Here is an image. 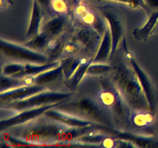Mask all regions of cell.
<instances>
[{
  "label": "cell",
  "instance_id": "1",
  "mask_svg": "<svg viewBox=\"0 0 158 148\" xmlns=\"http://www.w3.org/2000/svg\"><path fill=\"white\" fill-rule=\"evenodd\" d=\"M107 76L132 109L150 111L145 93L130 64L117 60Z\"/></svg>",
  "mask_w": 158,
  "mask_h": 148
},
{
  "label": "cell",
  "instance_id": "2",
  "mask_svg": "<svg viewBox=\"0 0 158 148\" xmlns=\"http://www.w3.org/2000/svg\"><path fill=\"white\" fill-rule=\"evenodd\" d=\"M68 126L43 113L33 120L16 126L12 134L29 141L34 146H59L60 138Z\"/></svg>",
  "mask_w": 158,
  "mask_h": 148
},
{
  "label": "cell",
  "instance_id": "3",
  "mask_svg": "<svg viewBox=\"0 0 158 148\" xmlns=\"http://www.w3.org/2000/svg\"><path fill=\"white\" fill-rule=\"evenodd\" d=\"M55 108L98 125L115 128L110 113L99 102L95 96L80 95L63 101Z\"/></svg>",
  "mask_w": 158,
  "mask_h": 148
},
{
  "label": "cell",
  "instance_id": "4",
  "mask_svg": "<svg viewBox=\"0 0 158 148\" xmlns=\"http://www.w3.org/2000/svg\"><path fill=\"white\" fill-rule=\"evenodd\" d=\"M94 96L110 113L117 128H129L132 109L108 76L100 79V88Z\"/></svg>",
  "mask_w": 158,
  "mask_h": 148
},
{
  "label": "cell",
  "instance_id": "5",
  "mask_svg": "<svg viewBox=\"0 0 158 148\" xmlns=\"http://www.w3.org/2000/svg\"><path fill=\"white\" fill-rule=\"evenodd\" d=\"M73 91L61 92V91H50L46 89L39 93L29 96L24 100L2 103V106L17 112L27 109L36 108L40 106L47 105L51 104L60 103L73 97Z\"/></svg>",
  "mask_w": 158,
  "mask_h": 148
},
{
  "label": "cell",
  "instance_id": "6",
  "mask_svg": "<svg viewBox=\"0 0 158 148\" xmlns=\"http://www.w3.org/2000/svg\"><path fill=\"white\" fill-rule=\"evenodd\" d=\"M0 49L2 55L14 62L41 64H46L49 61V57L46 54L31 49L25 44L21 45L12 43L3 38H1L0 40Z\"/></svg>",
  "mask_w": 158,
  "mask_h": 148
},
{
  "label": "cell",
  "instance_id": "7",
  "mask_svg": "<svg viewBox=\"0 0 158 148\" xmlns=\"http://www.w3.org/2000/svg\"><path fill=\"white\" fill-rule=\"evenodd\" d=\"M99 129L110 134L116 138L127 141L138 147H158V136L145 135L135 131H128L120 128L99 125Z\"/></svg>",
  "mask_w": 158,
  "mask_h": 148
},
{
  "label": "cell",
  "instance_id": "8",
  "mask_svg": "<svg viewBox=\"0 0 158 148\" xmlns=\"http://www.w3.org/2000/svg\"><path fill=\"white\" fill-rule=\"evenodd\" d=\"M101 16H103L106 19L108 27L110 30L111 36H112V53L111 58L115 54V51L120 43L121 39L124 38V24L123 20L118 11H116L114 7L110 6H102L98 7Z\"/></svg>",
  "mask_w": 158,
  "mask_h": 148
},
{
  "label": "cell",
  "instance_id": "9",
  "mask_svg": "<svg viewBox=\"0 0 158 148\" xmlns=\"http://www.w3.org/2000/svg\"><path fill=\"white\" fill-rule=\"evenodd\" d=\"M125 57L127 61L132 66L133 69L135 72L136 75L138 76L139 82L142 86V88H143L146 97H147V100H148L150 111L155 114L156 108H157L158 97L156 90L155 86H154L152 79L150 78V76H148V74L146 73V72L143 71L142 68L139 66V64L137 63L136 59H134V57L131 52H127L125 54Z\"/></svg>",
  "mask_w": 158,
  "mask_h": 148
},
{
  "label": "cell",
  "instance_id": "10",
  "mask_svg": "<svg viewBox=\"0 0 158 148\" xmlns=\"http://www.w3.org/2000/svg\"><path fill=\"white\" fill-rule=\"evenodd\" d=\"M60 103L51 104V105H47L40 106V107H36V108L27 109H23V110L17 111V113L9 116L8 118L1 119V121H0V130L2 132V131L7 130V128H13L16 126L22 125V124H24L26 123H28V122L33 120L37 117L42 115L49 109L57 107L58 105Z\"/></svg>",
  "mask_w": 158,
  "mask_h": 148
},
{
  "label": "cell",
  "instance_id": "11",
  "mask_svg": "<svg viewBox=\"0 0 158 148\" xmlns=\"http://www.w3.org/2000/svg\"><path fill=\"white\" fill-rule=\"evenodd\" d=\"M74 15L77 19L87 27L96 30L101 35H103L108 24L104 17H101L94 12L87 5L79 2L74 8Z\"/></svg>",
  "mask_w": 158,
  "mask_h": 148
},
{
  "label": "cell",
  "instance_id": "12",
  "mask_svg": "<svg viewBox=\"0 0 158 148\" xmlns=\"http://www.w3.org/2000/svg\"><path fill=\"white\" fill-rule=\"evenodd\" d=\"M101 35H102L91 27H81L77 31L75 39L78 41L88 53L92 54L94 52L96 53L98 49L101 40Z\"/></svg>",
  "mask_w": 158,
  "mask_h": 148
},
{
  "label": "cell",
  "instance_id": "13",
  "mask_svg": "<svg viewBox=\"0 0 158 148\" xmlns=\"http://www.w3.org/2000/svg\"><path fill=\"white\" fill-rule=\"evenodd\" d=\"M44 114L48 117L54 118L55 120L59 121L60 123H64L69 127H79V128H86L91 126H96L98 124L92 123L91 121L86 120L81 118L76 115L67 113L63 110H60L57 108L49 109L44 112Z\"/></svg>",
  "mask_w": 158,
  "mask_h": 148
},
{
  "label": "cell",
  "instance_id": "14",
  "mask_svg": "<svg viewBox=\"0 0 158 148\" xmlns=\"http://www.w3.org/2000/svg\"><path fill=\"white\" fill-rule=\"evenodd\" d=\"M47 86L40 85H31V86H22L17 88L11 89L8 91H3L0 94V100L2 103L11 102V101L24 100L35 94H37L42 91L46 90Z\"/></svg>",
  "mask_w": 158,
  "mask_h": 148
},
{
  "label": "cell",
  "instance_id": "15",
  "mask_svg": "<svg viewBox=\"0 0 158 148\" xmlns=\"http://www.w3.org/2000/svg\"><path fill=\"white\" fill-rule=\"evenodd\" d=\"M64 77L63 67L60 64L59 66L49 69L36 76H26L22 77L24 81L25 86H31V85H40V86H47V85L51 84L56 81L59 79Z\"/></svg>",
  "mask_w": 158,
  "mask_h": 148
},
{
  "label": "cell",
  "instance_id": "16",
  "mask_svg": "<svg viewBox=\"0 0 158 148\" xmlns=\"http://www.w3.org/2000/svg\"><path fill=\"white\" fill-rule=\"evenodd\" d=\"M112 53V36L110 30L107 26L106 31L101 36V40L97 51L92 58V62L95 63H106L110 59Z\"/></svg>",
  "mask_w": 158,
  "mask_h": 148
},
{
  "label": "cell",
  "instance_id": "17",
  "mask_svg": "<svg viewBox=\"0 0 158 148\" xmlns=\"http://www.w3.org/2000/svg\"><path fill=\"white\" fill-rule=\"evenodd\" d=\"M43 17L44 14L42 11L41 5L36 0H33L31 13L29 20V26L26 33V37L27 39H31L40 32L41 31L40 26H41Z\"/></svg>",
  "mask_w": 158,
  "mask_h": 148
},
{
  "label": "cell",
  "instance_id": "18",
  "mask_svg": "<svg viewBox=\"0 0 158 148\" xmlns=\"http://www.w3.org/2000/svg\"><path fill=\"white\" fill-rule=\"evenodd\" d=\"M158 22V10H153V12L148 17L147 22L141 27L133 30V35L137 40L146 41L150 37L156 28Z\"/></svg>",
  "mask_w": 158,
  "mask_h": 148
},
{
  "label": "cell",
  "instance_id": "19",
  "mask_svg": "<svg viewBox=\"0 0 158 148\" xmlns=\"http://www.w3.org/2000/svg\"><path fill=\"white\" fill-rule=\"evenodd\" d=\"M66 26V18L63 15L59 14L47 21L41 27L40 31L44 32L50 38L58 37L59 35L62 34V32H64Z\"/></svg>",
  "mask_w": 158,
  "mask_h": 148
},
{
  "label": "cell",
  "instance_id": "20",
  "mask_svg": "<svg viewBox=\"0 0 158 148\" xmlns=\"http://www.w3.org/2000/svg\"><path fill=\"white\" fill-rule=\"evenodd\" d=\"M92 62V59H89L88 57H81L80 64L68 80H66L67 86L69 89H76L81 81L86 75V71L90 64Z\"/></svg>",
  "mask_w": 158,
  "mask_h": 148
},
{
  "label": "cell",
  "instance_id": "21",
  "mask_svg": "<svg viewBox=\"0 0 158 148\" xmlns=\"http://www.w3.org/2000/svg\"><path fill=\"white\" fill-rule=\"evenodd\" d=\"M81 57H78L77 55L73 56L67 57L61 60V65L63 67V71H64V75L65 80L71 76V75L76 70L77 66L80 64Z\"/></svg>",
  "mask_w": 158,
  "mask_h": 148
},
{
  "label": "cell",
  "instance_id": "22",
  "mask_svg": "<svg viewBox=\"0 0 158 148\" xmlns=\"http://www.w3.org/2000/svg\"><path fill=\"white\" fill-rule=\"evenodd\" d=\"M25 86L24 81L22 77H16V76H6L2 74L0 79V88L1 92L8 91L11 89L17 88L19 86Z\"/></svg>",
  "mask_w": 158,
  "mask_h": 148
},
{
  "label": "cell",
  "instance_id": "23",
  "mask_svg": "<svg viewBox=\"0 0 158 148\" xmlns=\"http://www.w3.org/2000/svg\"><path fill=\"white\" fill-rule=\"evenodd\" d=\"M50 37H49L44 32L40 31L39 34L29 39V41L24 44L26 46L31 49L40 51V49H44L46 48L47 44L49 42Z\"/></svg>",
  "mask_w": 158,
  "mask_h": 148
},
{
  "label": "cell",
  "instance_id": "24",
  "mask_svg": "<svg viewBox=\"0 0 158 148\" xmlns=\"http://www.w3.org/2000/svg\"><path fill=\"white\" fill-rule=\"evenodd\" d=\"M112 68V65L106 63H95L91 62L90 66L87 68L86 75H93V76H104L107 75Z\"/></svg>",
  "mask_w": 158,
  "mask_h": 148
},
{
  "label": "cell",
  "instance_id": "25",
  "mask_svg": "<svg viewBox=\"0 0 158 148\" xmlns=\"http://www.w3.org/2000/svg\"><path fill=\"white\" fill-rule=\"evenodd\" d=\"M25 63L21 62H13L7 64L2 68V74L6 76H17L24 69Z\"/></svg>",
  "mask_w": 158,
  "mask_h": 148
},
{
  "label": "cell",
  "instance_id": "26",
  "mask_svg": "<svg viewBox=\"0 0 158 148\" xmlns=\"http://www.w3.org/2000/svg\"><path fill=\"white\" fill-rule=\"evenodd\" d=\"M81 46V45L80 44V43L78 41H77L76 39L74 41L67 42V43L63 44L60 54L64 55V58L76 55L79 52V49H80Z\"/></svg>",
  "mask_w": 158,
  "mask_h": 148
},
{
  "label": "cell",
  "instance_id": "27",
  "mask_svg": "<svg viewBox=\"0 0 158 148\" xmlns=\"http://www.w3.org/2000/svg\"><path fill=\"white\" fill-rule=\"evenodd\" d=\"M63 44H62L61 41L59 40L58 37H53V38L49 39L45 49H46L47 53L49 55H53L54 56L55 54L61 53Z\"/></svg>",
  "mask_w": 158,
  "mask_h": 148
},
{
  "label": "cell",
  "instance_id": "28",
  "mask_svg": "<svg viewBox=\"0 0 158 148\" xmlns=\"http://www.w3.org/2000/svg\"><path fill=\"white\" fill-rule=\"evenodd\" d=\"M99 1H106V2H114L127 5L128 7L133 9L137 8H146L147 3L145 0H99Z\"/></svg>",
  "mask_w": 158,
  "mask_h": 148
},
{
  "label": "cell",
  "instance_id": "29",
  "mask_svg": "<svg viewBox=\"0 0 158 148\" xmlns=\"http://www.w3.org/2000/svg\"><path fill=\"white\" fill-rule=\"evenodd\" d=\"M51 8L59 15L68 14L69 6L65 0H52Z\"/></svg>",
  "mask_w": 158,
  "mask_h": 148
},
{
  "label": "cell",
  "instance_id": "30",
  "mask_svg": "<svg viewBox=\"0 0 158 148\" xmlns=\"http://www.w3.org/2000/svg\"><path fill=\"white\" fill-rule=\"evenodd\" d=\"M145 2L153 10H158V0H145Z\"/></svg>",
  "mask_w": 158,
  "mask_h": 148
},
{
  "label": "cell",
  "instance_id": "31",
  "mask_svg": "<svg viewBox=\"0 0 158 148\" xmlns=\"http://www.w3.org/2000/svg\"><path fill=\"white\" fill-rule=\"evenodd\" d=\"M36 1L41 5V7H46V8L51 7L52 0H36Z\"/></svg>",
  "mask_w": 158,
  "mask_h": 148
},
{
  "label": "cell",
  "instance_id": "32",
  "mask_svg": "<svg viewBox=\"0 0 158 148\" xmlns=\"http://www.w3.org/2000/svg\"><path fill=\"white\" fill-rule=\"evenodd\" d=\"M156 31L158 32V25H157V26H156Z\"/></svg>",
  "mask_w": 158,
  "mask_h": 148
}]
</instances>
